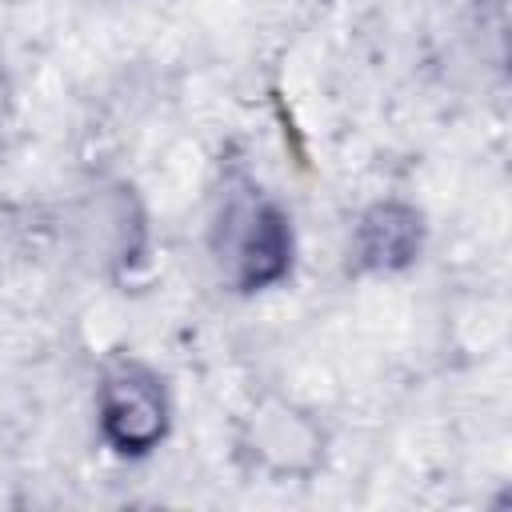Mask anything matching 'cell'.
<instances>
[{"label":"cell","mask_w":512,"mask_h":512,"mask_svg":"<svg viewBox=\"0 0 512 512\" xmlns=\"http://www.w3.org/2000/svg\"><path fill=\"white\" fill-rule=\"evenodd\" d=\"M208 244L224 284L244 296L268 292L292 276V260H296L292 216L272 196H264L260 184L248 176L224 180Z\"/></svg>","instance_id":"6da1fadb"},{"label":"cell","mask_w":512,"mask_h":512,"mask_svg":"<svg viewBox=\"0 0 512 512\" xmlns=\"http://www.w3.org/2000/svg\"><path fill=\"white\" fill-rule=\"evenodd\" d=\"M96 428L116 456H152L172 432V396L164 376L136 356H112L96 384Z\"/></svg>","instance_id":"7a4b0ae2"},{"label":"cell","mask_w":512,"mask_h":512,"mask_svg":"<svg viewBox=\"0 0 512 512\" xmlns=\"http://www.w3.org/2000/svg\"><path fill=\"white\" fill-rule=\"evenodd\" d=\"M72 224H76V248H80V256H88L92 268L104 272V276L128 272L148 252L144 208H140L136 188L124 184V180H112V184L92 188L80 200Z\"/></svg>","instance_id":"3957f363"},{"label":"cell","mask_w":512,"mask_h":512,"mask_svg":"<svg viewBox=\"0 0 512 512\" xmlns=\"http://www.w3.org/2000/svg\"><path fill=\"white\" fill-rule=\"evenodd\" d=\"M240 452L256 472H264L272 480H296V476H312L320 468L324 432L292 400L264 396L252 408V416L244 420Z\"/></svg>","instance_id":"277c9868"},{"label":"cell","mask_w":512,"mask_h":512,"mask_svg":"<svg viewBox=\"0 0 512 512\" xmlns=\"http://www.w3.org/2000/svg\"><path fill=\"white\" fill-rule=\"evenodd\" d=\"M424 212L408 200H376L360 212L352 240H348V264L360 276H392L420 260L424 252Z\"/></svg>","instance_id":"5b68a950"},{"label":"cell","mask_w":512,"mask_h":512,"mask_svg":"<svg viewBox=\"0 0 512 512\" xmlns=\"http://www.w3.org/2000/svg\"><path fill=\"white\" fill-rule=\"evenodd\" d=\"M4 120H8V80L0 72V128H4Z\"/></svg>","instance_id":"8992f818"}]
</instances>
